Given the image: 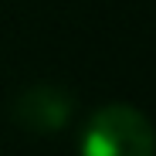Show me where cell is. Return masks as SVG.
<instances>
[{
    "label": "cell",
    "instance_id": "obj_1",
    "mask_svg": "<svg viewBox=\"0 0 156 156\" xmlns=\"http://www.w3.org/2000/svg\"><path fill=\"white\" fill-rule=\"evenodd\" d=\"M82 156H156L153 126L129 105H109L88 122Z\"/></svg>",
    "mask_w": 156,
    "mask_h": 156
},
{
    "label": "cell",
    "instance_id": "obj_2",
    "mask_svg": "<svg viewBox=\"0 0 156 156\" xmlns=\"http://www.w3.org/2000/svg\"><path fill=\"white\" fill-rule=\"evenodd\" d=\"M75 109V102L61 92V88H51V85H37L27 88L17 102H14V115L24 129H34V133H55L68 122Z\"/></svg>",
    "mask_w": 156,
    "mask_h": 156
}]
</instances>
